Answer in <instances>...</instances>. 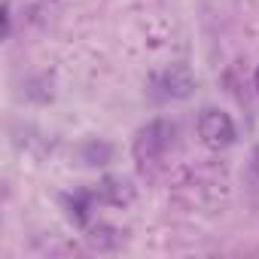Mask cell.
Here are the masks:
<instances>
[{
    "label": "cell",
    "instance_id": "7",
    "mask_svg": "<svg viewBox=\"0 0 259 259\" xmlns=\"http://www.w3.org/2000/svg\"><path fill=\"white\" fill-rule=\"evenodd\" d=\"M110 159H113V147H110V144L98 141V144H89V147H85V162H89V165H107Z\"/></svg>",
    "mask_w": 259,
    "mask_h": 259
},
{
    "label": "cell",
    "instance_id": "6",
    "mask_svg": "<svg viewBox=\"0 0 259 259\" xmlns=\"http://www.w3.org/2000/svg\"><path fill=\"white\" fill-rule=\"evenodd\" d=\"M64 207H67V217H70L76 226H89V195H85V192L67 195V198H64Z\"/></svg>",
    "mask_w": 259,
    "mask_h": 259
},
{
    "label": "cell",
    "instance_id": "8",
    "mask_svg": "<svg viewBox=\"0 0 259 259\" xmlns=\"http://www.w3.org/2000/svg\"><path fill=\"white\" fill-rule=\"evenodd\" d=\"M253 168H256V171H259V147H256V150H253Z\"/></svg>",
    "mask_w": 259,
    "mask_h": 259
},
{
    "label": "cell",
    "instance_id": "2",
    "mask_svg": "<svg viewBox=\"0 0 259 259\" xmlns=\"http://www.w3.org/2000/svg\"><path fill=\"white\" fill-rule=\"evenodd\" d=\"M198 138L210 150H226L235 141V122H232V116L223 113V110H217V107L201 110V116H198Z\"/></svg>",
    "mask_w": 259,
    "mask_h": 259
},
{
    "label": "cell",
    "instance_id": "3",
    "mask_svg": "<svg viewBox=\"0 0 259 259\" xmlns=\"http://www.w3.org/2000/svg\"><path fill=\"white\" fill-rule=\"evenodd\" d=\"M95 195H98V201H104V204L122 207V204H132V198H135V186H132V180H128V177L110 174V177H104V180L98 183Z\"/></svg>",
    "mask_w": 259,
    "mask_h": 259
},
{
    "label": "cell",
    "instance_id": "9",
    "mask_svg": "<svg viewBox=\"0 0 259 259\" xmlns=\"http://www.w3.org/2000/svg\"><path fill=\"white\" fill-rule=\"evenodd\" d=\"M256 89H259V67H256Z\"/></svg>",
    "mask_w": 259,
    "mask_h": 259
},
{
    "label": "cell",
    "instance_id": "1",
    "mask_svg": "<svg viewBox=\"0 0 259 259\" xmlns=\"http://www.w3.org/2000/svg\"><path fill=\"white\" fill-rule=\"evenodd\" d=\"M174 141V125L168 119H153L144 125L135 138V159L138 162H156Z\"/></svg>",
    "mask_w": 259,
    "mask_h": 259
},
{
    "label": "cell",
    "instance_id": "5",
    "mask_svg": "<svg viewBox=\"0 0 259 259\" xmlns=\"http://www.w3.org/2000/svg\"><path fill=\"white\" fill-rule=\"evenodd\" d=\"M89 244L98 247V250H113L122 244V232L107 226V223H98V226H89Z\"/></svg>",
    "mask_w": 259,
    "mask_h": 259
},
{
    "label": "cell",
    "instance_id": "4",
    "mask_svg": "<svg viewBox=\"0 0 259 259\" xmlns=\"http://www.w3.org/2000/svg\"><path fill=\"white\" fill-rule=\"evenodd\" d=\"M162 89L171 95V98H189L195 92V73L186 67V64H171L165 73H162Z\"/></svg>",
    "mask_w": 259,
    "mask_h": 259
}]
</instances>
